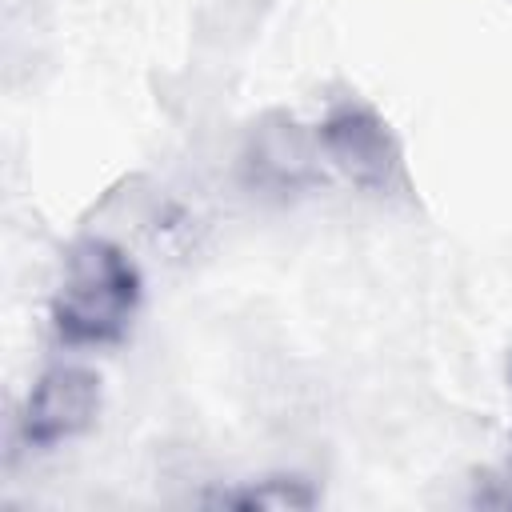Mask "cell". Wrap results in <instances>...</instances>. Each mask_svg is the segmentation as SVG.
<instances>
[{
  "label": "cell",
  "instance_id": "1",
  "mask_svg": "<svg viewBox=\"0 0 512 512\" xmlns=\"http://www.w3.org/2000/svg\"><path fill=\"white\" fill-rule=\"evenodd\" d=\"M140 268L132 256L104 240L84 236L64 252L52 292V332L68 348H108L128 336L140 304Z\"/></svg>",
  "mask_w": 512,
  "mask_h": 512
},
{
  "label": "cell",
  "instance_id": "2",
  "mask_svg": "<svg viewBox=\"0 0 512 512\" xmlns=\"http://www.w3.org/2000/svg\"><path fill=\"white\" fill-rule=\"evenodd\" d=\"M324 156L316 128H304L288 112H268L260 116L240 144L236 172L240 184L272 204H288L296 196H308L324 184Z\"/></svg>",
  "mask_w": 512,
  "mask_h": 512
},
{
  "label": "cell",
  "instance_id": "3",
  "mask_svg": "<svg viewBox=\"0 0 512 512\" xmlns=\"http://www.w3.org/2000/svg\"><path fill=\"white\" fill-rule=\"evenodd\" d=\"M316 140L324 164L360 192H392L404 180V152L392 124L356 96L328 104Z\"/></svg>",
  "mask_w": 512,
  "mask_h": 512
},
{
  "label": "cell",
  "instance_id": "7",
  "mask_svg": "<svg viewBox=\"0 0 512 512\" xmlns=\"http://www.w3.org/2000/svg\"><path fill=\"white\" fill-rule=\"evenodd\" d=\"M508 388H512V352H508Z\"/></svg>",
  "mask_w": 512,
  "mask_h": 512
},
{
  "label": "cell",
  "instance_id": "6",
  "mask_svg": "<svg viewBox=\"0 0 512 512\" xmlns=\"http://www.w3.org/2000/svg\"><path fill=\"white\" fill-rule=\"evenodd\" d=\"M472 500L484 508H512V460L500 464L496 472H488L484 480H476Z\"/></svg>",
  "mask_w": 512,
  "mask_h": 512
},
{
  "label": "cell",
  "instance_id": "5",
  "mask_svg": "<svg viewBox=\"0 0 512 512\" xmlns=\"http://www.w3.org/2000/svg\"><path fill=\"white\" fill-rule=\"evenodd\" d=\"M320 496L308 480L300 476H260V480H244L236 488H224L216 496H204V504L212 508H244V512H288V508H312Z\"/></svg>",
  "mask_w": 512,
  "mask_h": 512
},
{
  "label": "cell",
  "instance_id": "4",
  "mask_svg": "<svg viewBox=\"0 0 512 512\" xmlns=\"http://www.w3.org/2000/svg\"><path fill=\"white\" fill-rule=\"evenodd\" d=\"M100 376L84 364H52L48 372H40V380L28 388L20 416H16V432L20 444L32 452H52L76 436H84L96 416H100Z\"/></svg>",
  "mask_w": 512,
  "mask_h": 512
}]
</instances>
